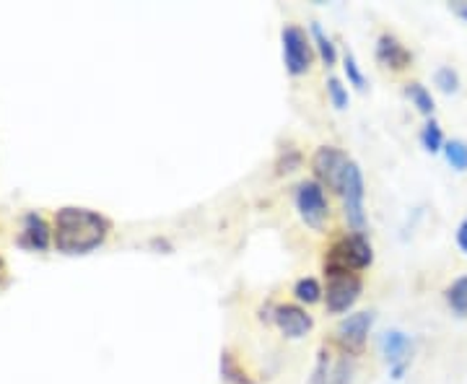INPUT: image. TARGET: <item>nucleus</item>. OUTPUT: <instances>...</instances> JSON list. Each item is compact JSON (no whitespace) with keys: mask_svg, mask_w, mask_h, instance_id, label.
I'll list each match as a JSON object with an SVG mask.
<instances>
[{"mask_svg":"<svg viewBox=\"0 0 467 384\" xmlns=\"http://www.w3.org/2000/svg\"><path fill=\"white\" fill-rule=\"evenodd\" d=\"M106 221L88 208H60L55 214V247L63 255H86L106 239Z\"/></svg>","mask_w":467,"mask_h":384,"instance_id":"f257e3e1","label":"nucleus"},{"mask_svg":"<svg viewBox=\"0 0 467 384\" xmlns=\"http://www.w3.org/2000/svg\"><path fill=\"white\" fill-rule=\"evenodd\" d=\"M374 260L371 252V244L363 234H351L345 239L335 242L330 247V252L325 257V276L327 273H353V270H362L369 268Z\"/></svg>","mask_w":467,"mask_h":384,"instance_id":"f03ea898","label":"nucleus"},{"mask_svg":"<svg viewBox=\"0 0 467 384\" xmlns=\"http://www.w3.org/2000/svg\"><path fill=\"white\" fill-rule=\"evenodd\" d=\"M338 195L343 200V214H345L348 226L353 229V234H363V229H366V214H363L366 187H363V174L356 161H351V167L345 171Z\"/></svg>","mask_w":467,"mask_h":384,"instance_id":"7ed1b4c3","label":"nucleus"},{"mask_svg":"<svg viewBox=\"0 0 467 384\" xmlns=\"http://www.w3.org/2000/svg\"><path fill=\"white\" fill-rule=\"evenodd\" d=\"M280 44H283V63L291 76H304L312 65V42L301 26H283L280 32Z\"/></svg>","mask_w":467,"mask_h":384,"instance_id":"20e7f679","label":"nucleus"},{"mask_svg":"<svg viewBox=\"0 0 467 384\" xmlns=\"http://www.w3.org/2000/svg\"><path fill=\"white\" fill-rule=\"evenodd\" d=\"M297 211L307 226H312V229L325 226L330 208H327L325 187L319 185L317 179H304L297 187Z\"/></svg>","mask_w":467,"mask_h":384,"instance_id":"39448f33","label":"nucleus"},{"mask_svg":"<svg viewBox=\"0 0 467 384\" xmlns=\"http://www.w3.org/2000/svg\"><path fill=\"white\" fill-rule=\"evenodd\" d=\"M353 159H348L340 149H333V146H322V149L315 151L312 156V169H315V177L322 187H330V190H340L343 185V177L351 167Z\"/></svg>","mask_w":467,"mask_h":384,"instance_id":"423d86ee","label":"nucleus"},{"mask_svg":"<svg viewBox=\"0 0 467 384\" xmlns=\"http://www.w3.org/2000/svg\"><path fill=\"white\" fill-rule=\"evenodd\" d=\"M327 309L348 312L362 297V278L356 273H327Z\"/></svg>","mask_w":467,"mask_h":384,"instance_id":"0eeeda50","label":"nucleus"},{"mask_svg":"<svg viewBox=\"0 0 467 384\" xmlns=\"http://www.w3.org/2000/svg\"><path fill=\"white\" fill-rule=\"evenodd\" d=\"M371 312H356V315H348L345 320H340L338 325V343L348 351V353H359L366 343V335L371 330Z\"/></svg>","mask_w":467,"mask_h":384,"instance_id":"6e6552de","label":"nucleus"},{"mask_svg":"<svg viewBox=\"0 0 467 384\" xmlns=\"http://www.w3.org/2000/svg\"><path fill=\"white\" fill-rule=\"evenodd\" d=\"M382 353L387 363L392 366L395 379H400L405 366L410 361V353H413V341L400 330H387L382 335Z\"/></svg>","mask_w":467,"mask_h":384,"instance_id":"1a4fd4ad","label":"nucleus"},{"mask_svg":"<svg viewBox=\"0 0 467 384\" xmlns=\"http://www.w3.org/2000/svg\"><path fill=\"white\" fill-rule=\"evenodd\" d=\"M276 325L286 338L297 341V338H304L312 330V317L301 306L286 304V306H278L276 309Z\"/></svg>","mask_w":467,"mask_h":384,"instance_id":"9d476101","label":"nucleus"},{"mask_svg":"<svg viewBox=\"0 0 467 384\" xmlns=\"http://www.w3.org/2000/svg\"><path fill=\"white\" fill-rule=\"evenodd\" d=\"M377 58H380V63L387 65V68H395V70H403L413 60V55L392 34H382L380 37V42H377Z\"/></svg>","mask_w":467,"mask_h":384,"instance_id":"9b49d317","label":"nucleus"},{"mask_svg":"<svg viewBox=\"0 0 467 384\" xmlns=\"http://www.w3.org/2000/svg\"><path fill=\"white\" fill-rule=\"evenodd\" d=\"M22 244L32 247V250H40V252L47 250V244H50V229H47V224L42 221V215H26V221H23Z\"/></svg>","mask_w":467,"mask_h":384,"instance_id":"f8f14e48","label":"nucleus"},{"mask_svg":"<svg viewBox=\"0 0 467 384\" xmlns=\"http://www.w3.org/2000/svg\"><path fill=\"white\" fill-rule=\"evenodd\" d=\"M221 377H224V382L229 384H255L250 379V374L234 359L232 351H224L221 353Z\"/></svg>","mask_w":467,"mask_h":384,"instance_id":"ddd939ff","label":"nucleus"},{"mask_svg":"<svg viewBox=\"0 0 467 384\" xmlns=\"http://www.w3.org/2000/svg\"><path fill=\"white\" fill-rule=\"evenodd\" d=\"M405 94H407V99L413 102V107L418 109L421 114H426V117H431V114H434V96H431V91H428L426 86L407 84Z\"/></svg>","mask_w":467,"mask_h":384,"instance_id":"4468645a","label":"nucleus"},{"mask_svg":"<svg viewBox=\"0 0 467 384\" xmlns=\"http://www.w3.org/2000/svg\"><path fill=\"white\" fill-rule=\"evenodd\" d=\"M312 37H315V44H317L322 63L327 65V68H330V65H335V60H338L335 44H333V40L322 32V26H319V23H312Z\"/></svg>","mask_w":467,"mask_h":384,"instance_id":"2eb2a0df","label":"nucleus"},{"mask_svg":"<svg viewBox=\"0 0 467 384\" xmlns=\"http://www.w3.org/2000/svg\"><path fill=\"white\" fill-rule=\"evenodd\" d=\"M446 301L457 315H467V276L457 278L449 288H446Z\"/></svg>","mask_w":467,"mask_h":384,"instance_id":"dca6fc26","label":"nucleus"},{"mask_svg":"<svg viewBox=\"0 0 467 384\" xmlns=\"http://www.w3.org/2000/svg\"><path fill=\"white\" fill-rule=\"evenodd\" d=\"M444 156L452 169H457V171L467 169V143L465 141H446Z\"/></svg>","mask_w":467,"mask_h":384,"instance_id":"f3484780","label":"nucleus"},{"mask_svg":"<svg viewBox=\"0 0 467 384\" xmlns=\"http://www.w3.org/2000/svg\"><path fill=\"white\" fill-rule=\"evenodd\" d=\"M421 143H424V149L428 153H439V151L444 149V135H442V128H439L436 120L426 123L424 133H421Z\"/></svg>","mask_w":467,"mask_h":384,"instance_id":"a211bd4d","label":"nucleus"},{"mask_svg":"<svg viewBox=\"0 0 467 384\" xmlns=\"http://www.w3.org/2000/svg\"><path fill=\"white\" fill-rule=\"evenodd\" d=\"M294 294H297V299L304 301V304H317V301L322 299V288H319V283L315 278H301V280H297Z\"/></svg>","mask_w":467,"mask_h":384,"instance_id":"6ab92c4d","label":"nucleus"},{"mask_svg":"<svg viewBox=\"0 0 467 384\" xmlns=\"http://www.w3.org/2000/svg\"><path fill=\"white\" fill-rule=\"evenodd\" d=\"M434 81H436V86H439L444 94H454V91L460 88V76H457V70L449 68V65L439 68V70L434 73Z\"/></svg>","mask_w":467,"mask_h":384,"instance_id":"aec40b11","label":"nucleus"},{"mask_svg":"<svg viewBox=\"0 0 467 384\" xmlns=\"http://www.w3.org/2000/svg\"><path fill=\"white\" fill-rule=\"evenodd\" d=\"M343 68H345V76H348L351 86H356L359 91H363V88H366V78H363L362 68H359L356 58H353L351 52H345V58H343Z\"/></svg>","mask_w":467,"mask_h":384,"instance_id":"412c9836","label":"nucleus"},{"mask_svg":"<svg viewBox=\"0 0 467 384\" xmlns=\"http://www.w3.org/2000/svg\"><path fill=\"white\" fill-rule=\"evenodd\" d=\"M327 94H330V102L335 109L348 107V88L340 84L338 78H327Z\"/></svg>","mask_w":467,"mask_h":384,"instance_id":"4be33fe9","label":"nucleus"},{"mask_svg":"<svg viewBox=\"0 0 467 384\" xmlns=\"http://www.w3.org/2000/svg\"><path fill=\"white\" fill-rule=\"evenodd\" d=\"M457 244H460V250L467 255V218L460 224V229H457Z\"/></svg>","mask_w":467,"mask_h":384,"instance_id":"5701e85b","label":"nucleus"},{"mask_svg":"<svg viewBox=\"0 0 467 384\" xmlns=\"http://www.w3.org/2000/svg\"><path fill=\"white\" fill-rule=\"evenodd\" d=\"M452 11H454L457 16L467 19V3H454V5H452Z\"/></svg>","mask_w":467,"mask_h":384,"instance_id":"b1692460","label":"nucleus"}]
</instances>
